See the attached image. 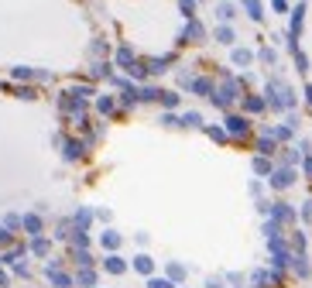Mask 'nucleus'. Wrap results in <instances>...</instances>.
Wrapping results in <instances>:
<instances>
[{"mask_svg":"<svg viewBox=\"0 0 312 288\" xmlns=\"http://www.w3.org/2000/svg\"><path fill=\"white\" fill-rule=\"evenodd\" d=\"M237 96H240V82H237V79H227L220 89H213V103H216L220 110H227V107L234 103Z\"/></svg>","mask_w":312,"mask_h":288,"instance_id":"nucleus-1","label":"nucleus"},{"mask_svg":"<svg viewBox=\"0 0 312 288\" xmlns=\"http://www.w3.org/2000/svg\"><path fill=\"white\" fill-rule=\"evenodd\" d=\"M268 96H271L275 107H292V103H295V100H292V89L281 86V82H271V86H268Z\"/></svg>","mask_w":312,"mask_h":288,"instance_id":"nucleus-2","label":"nucleus"},{"mask_svg":"<svg viewBox=\"0 0 312 288\" xmlns=\"http://www.w3.org/2000/svg\"><path fill=\"white\" fill-rule=\"evenodd\" d=\"M206 38V28L196 21V17H189V24H185V31H182V38H178V45H185V41H203Z\"/></svg>","mask_w":312,"mask_h":288,"instance_id":"nucleus-3","label":"nucleus"},{"mask_svg":"<svg viewBox=\"0 0 312 288\" xmlns=\"http://www.w3.org/2000/svg\"><path fill=\"white\" fill-rule=\"evenodd\" d=\"M227 134H234V138L250 134V120H247V117H237V113H230V117H227Z\"/></svg>","mask_w":312,"mask_h":288,"instance_id":"nucleus-4","label":"nucleus"},{"mask_svg":"<svg viewBox=\"0 0 312 288\" xmlns=\"http://www.w3.org/2000/svg\"><path fill=\"white\" fill-rule=\"evenodd\" d=\"M113 59H117V66H120V69H131V66L138 62V55H134V48H131V45H120Z\"/></svg>","mask_w":312,"mask_h":288,"instance_id":"nucleus-5","label":"nucleus"},{"mask_svg":"<svg viewBox=\"0 0 312 288\" xmlns=\"http://www.w3.org/2000/svg\"><path fill=\"white\" fill-rule=\"evenodd\" d=\"M172 62H175V55H165V59H148V72H151V75H161V72L168 69Z\"/></svg>","mask_w":312,"mask_h":288,"instance_id":"nucleus-6","label":"nucleus"},{"mask_svg":"<svg viewBox=\"0 0 312 288\" xmlns=\"http://www.w3.org/2000/svg\"><path fill=\"white\" fill-rule=\"evenodd\" d=\"M243 7H247V17L250 21H264V7H261V0H240Z\"/></svg>","mask_w":312,"mask_h":288,"instance_id":"nucleus-7","label":"nucleus"},{"mask_svg":"<svg viewBox=\"0 0 312 288\" xmlns=\"http://www.w3.org/2000/svg\"><path fill=\"white\" fill-rule=\"evenodd\" d=\"M271 185H275V189H285V185H292V172H288V168H278V172L271 175Z\"/></svg>","mask_w":312,"mask_h":288,"instance_id":"nucleus-8","label":"nucleus"},{"mask_svg":"<svg viewBox=\"0 0 312 288\" xmlns=\"http://www.w3.org/2000/svg\"><path fill=\"white\" fill-rule=\"evenodd\" d=\"M14 79H48V72H35V69H24V66H17V69H10Z\"/></svg>","mask_w":312,"mask_h":288,"instance_id":"nucleus-9","label":"nucleus"},{"mask_svg":"<svg viewBox=\"0 0 312 288\" xmlns=\"http://www.w3.org/2000/svg\"><path fill=\"white\" fill-rule=\"evenodd\" d=\"M216 17H220L223 24H227V21H234V17H237V7L230 3V0H223V3L216 7Z\"/></svg>","mask_w":312,"mask_h":288,"instance_id":"nucleus-10","label":"nucleus"},{"mask_svg":"<svg viewBox=\"0 0 312 288\" xmlns=\"http://www.w3.org/2000/svg\"><path fill=\"white\" fill-rule=\"evenodd\" d=\"M216 41H220V45H234V28H230V24H220V28H216Z\"/></svg>","mask_w":312,"mask_h":288,"instance_id":"nucleus-11","label":"nucleus"},{"mask_svg":"<svg viewBox=\"0 0 312 288\" xmlns=\"http://www.w3.org/2000/svg\"><path fill=\"white\" fill-rule=\"evenodd\" d=\"M234 62L237 66H250V62H254V52H250V48H234Z\"/></svg>","mask_w":312,"mask_h":288,"instance_id":"nucleus-12","label":"nucleus"},{"mask_svg":"<svg viewBox=\"0 0 312 288\" xmlns=\"http://www.w3.org/2000/svg\"><path fill=\"white\" fill-rule=\"evenodd\" d=\"M21 223H24V230H28L31 237H38V233H41V219H38V216H24Z\"/></svg>","mask_w":312,"mask_h":288,"instance_id":"nucleus-13","label":"nucleus"},{"mask_svg":"<svg viewBox=\"0 0 312 288\" xmlns=\"http://www.w3.org/2000/svg\"><path fill=\"white\" fill-rule=\"evenodd\" d=\"M82 147H86V144H79V141H66V158H69V161L82 158Z\"/></svg>","mask_w":312,"mask_h":288,"instance_id":"nucleus-14","label":"nucleus"},{"mask_svg":"<svg viewBox=\"0 0 312 288\" xmlns=\"http://www.w3.org/2000/svg\"><path fill=\"white\" fill-rule=\"evenodd\" d=\"M158 96H161L158 86H144V89H138V100H144V103H151V100H158Z\"/></svg>","mask_w":312,"mask_h":288,"instance_id":"nucleus-15","label":"nucleus"},{"mask_svg":"<svg viewBox=\"0 0 312 288\" xmlns=\"http://www.w3.org/2000/svg\"><path fill=\"white\" fill-rule=\"evenodd\" d=\"M96 107H100V113H113V110H117V100H113V96H100Z\"/></svg>","mask_w":312,"mask_h":288,"instance_id":"nucleus-16","label":"nucleus"},{"mask_svg":"<svg viewBox=\"0 0 312 288\" xmlns=\"http://www.w3.org/2000/svg\"><path fill=\"white\" fill-rule=\"evenodd\" d=\"M243 107H247L250 113H261V110H264V100H261V96H247V100H243Z\"/></svg>","mask_w":312,"mask_h":288,"instance_id":"nucleus-17","label":"nucleus"},{"mask_svg":"<svg viewBox=\"0 0 312 288\" xmlns=\"http://www.w3.org/2000/svg\"><path fill=\"white\" fill-rule=\"evenodd\" d=\"M103 247H110V251H113V247H120V233L106 230V233H103Z\"/></svg>","mask_w":312,"mask_h":288,"instance_id":"nucleus-18","label":"nucleus"},{"mask_svg":"<svg viewBox=\"0 0 312 288\" xmlns=\"http://www.w3.org/2000/svg\"><path fill=\"white\" fill-rule=\"evenodd\" d=\"M106 271H113V275H120V271H127V264H124L120 257H106Z\"/></svg>","mask_w":312,"mask_h":288,"instance_id":"nucleus-19","label":"nucleus"},{"mask_svg":"<svg viewBox=\"0 0 312 288\" xmlns=\"http://www.w3.org/2000/svg\"><path fill=\"white\" fill-rule=\"evenodd\" d=\"M134 268H138V271H144V275H151V268H155V264H151V257H148V254H141V257L134 261Z\"/></svg>","mask_w":312,"mask_h":288,"instance_id":"nucleus-20","label":"nucleus"},{"mask_svg":"<svg viewBox=\"0 0 312 288\" xmlns=\"http://www.w3.org/2000/svg\"><path fill=\"white\" fill-rule=\"evenodd\" d=\"M158 100H161L165 107H178V93H165V89H161V96H158Z\"/></svg>","mask_w":312,"mask_h":288,"instance_id":"nucleus-21","label":"nucleus"},{"mask_svg":"<svg viewBox=\"0 0 312 288\" xmlns=\"http://www.w3.org/2000/svg\"><path fill=\"white\" fill-rule=\"evenodd\" d=\"M182 124H185V127H203V117H199V113H185Z\"/></svg>","mask_w":312,"mask_h":288,"instance_id":"nucleus-22","label":"nucleus"},{"mask_svg":"<svg viewBox=\"0 0 312 288\" xmlns=\"http://www.w3.org/2000/svg\"><path fill=\"white\" fill-rule=\"evenodd\" d=\"M178 7H182L185 17H196V0H178Z\"/></svg>","mask_w":312,"mask_h":288,"instance_id":"nucleus-23","label":"nucleus"},{"mask_svg":"<svg viewBox=\"0 0 312 288\" xmlns=\"http://www.w3.org/2000/svg\"><path fill=\"white\" fill-rule=\"evenodd\" d=\"M31 251H35V254H45V251H48V240L35 237V240H31Z\"/></svg>","mask_w":312,"mask_h":288,"instance_id":"nucleus-24","label":"nucleus"},{"mask_svg":"<svg viewBox=\"0 0 312 288\" xmlns=\"http://www.w3.org/2000/svg\"><path fill=\"white\" fill-rule=\"evenodd\" d=\"M93 75H96V79L110 75V66H106V62H96V66H93Z\"/></svg>","mask_w":312,"mask_h":288,"instance_id":"nucleus-25","label":"nucleus"},{"mask_svg":"<svg viewBox=\"0 0 312 288\" xmlns=\"http://www.w3.org/2000/svg\"><path fill=\"white\" fill-rule=\"evenodd\" d=\"M14 93H17V96H21V100H35V89H31V86H17V89H14Z\"/></svg>","mask_w":312,"mask_h":288,"instance_id":"nucleus-26","label":"nucleus"},{"mask_svg":"<svg viewBox=\"0 0 312 288\" xmlns=\"http://www.w3.org/2000/svg\"><path fill=\"white\" fill-rule=\"evenodd\" d=\"M93 282H96V275H93V271H79V285H89V288H93Z\"/></svg>","mask_w":312,"mask_h":288,"instance_id":"nucleus-27","label":"nucleus"},{"mask_svg":"<svg viewBox=\"0 0 312 288\" xmlns=\"http://www.w3.org/2000/svg\"><path fill=\"white\" fill-rule=\"evenodd\" d=\"M257 147H261V154H271V151H275V144H271V134H268V138H261V144H257Z\"/></svg>","mask_w":312,"mask_h":288,"instance_id":"nucleus-28","label":"nucleus"},{"mask_svg":"<svg viewBox=\"0 0 312 288\" xmlns=\"http://www.w3.org/2000/svg\"><path fill=\"white\" fill-rule=\"evenodd\" d=\"M209 138H213V141H227V131H223V127H209Z\"/></svg>","mask_w":312,"mask_h":288,"instance_id":"nucleus-29","label":"nucleus"},{"mask_svg":"<svg viewBox=\"0 0 312 288\" xmlns=\"http://www.w3.org/2000/svg\"><path fill=\"white\" fill-rule=\"evenodd\" d=\"M3 226H7V230H17L21 219H17V216H3Z\"/></svg>","mask_w":312,"mask_h":288,"instance_id":"nucleus-30","label":"nucleus"},{"mask_svg":"<svg viewBox=\"0 0 312 288\" xmlns=\"http://www.w3.org/2000/svg\"><path fill=\"white\" fill-rule=\"evenodd\" d=\"M148 288H172V282H165V278H151Z\"/></svg>","mask_w":312,"mask_h":288,"instance_id":"nucleus-31","label":"nucleus"},{"mask_svg":"<svg viewBox=\"0 0 312 288\" xmlns=\"http://www.w3.org/2000/svg\"><path fill=\"white\" fill-rule=\"evenodd\" d=\"M106 52V45H103V38H96V45H93V55H103Z\"/></svg>","mask_w":312,"mask_h":288,"instance_id":"nucleus-32","label":"nucleus"},{"mask_svg":"<svg viewBox=\"0 0 312 288\" xmlns=\"http://www.w3.org/2000/svg\"><path fill=\"white\" fill-rule=\"evenodd\" d=\"M254 168H257V172H268V168H271V165H268V161H264V158H254Z\"/></svg>","mask_w":312,"mask_h":288,"instance_id":"nucleus-33","label":"nucleus"},{"mask_svg":"<svg viewBox=\"0 0 312 288\" xmlns=\"http://www.w3.org/2000/svg\"><path fill=\"white\" fill-rule=\"evenodd\" d=\"M275 10H278V14H285V10H288V0H275Z\"/></svg>","mask_w":312,"mask_h":288,"instance_id":"nucleus-34","label":"nucleus"},{"mask_svg":"<svg viewBox=\"0 0 312 288\" xmlns=\"http://www.w3.org/2000/svg\"><path fill=\"white\" fill-rule=\"evenodd\" d=\"M7 240H10V233H7V226L0 223V244H7Z\"/></svg>","mask_w":312,"mask_h":288,"instance_id":"nucleus-35","label":"nucleus"},{"mask_svg":"<svg viewBox=\"0 0 312 288\" xmlns=\"http://www.w3.org/2000/svg\"><path fill=\"white\" fill-rule=\"evenodd\" d=\"M306 172H309V175H312V158H306Z\"/></svg>","mask_w":312,"mask_h":288,"instance_id":"nucleus-36","label":"nucleus"},{"mask_svg":"<svg viewBox=\"0 0 312 288\" xmlns=\"http://www.w3.org/2000/svg\"><path fill=\"white\" fill-rule=\"evenodd\" d=\"M0 285H7V275H3V271H0Z\"/></svg>","mask_w":312,"mask_h":288,"instance_id":"nucleus-37","label":"nucleus"},{"mask_svg":"<svg viewBox=\"0 0 312 288\" xmlns=\"http://www.w3.org/2000/svg\"><path fill=\"white\" fill-rule=\"evenodd\" d=\"M0 89H3V86H0Z\"/></svg>","mask_w":312,"mask_h":288,"instance_id":"nucleus-38","label":"nucleus"}]
</instances>
